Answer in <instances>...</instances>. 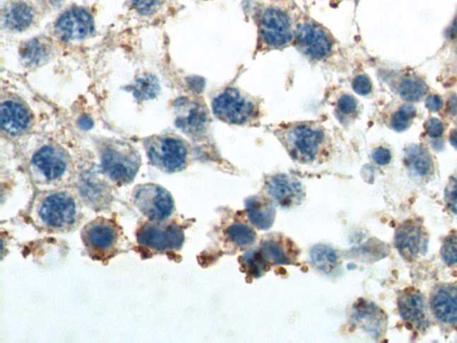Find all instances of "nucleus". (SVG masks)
Segmentation results:
<instances>
[{
    "label": "nucleus",
    "instance_id": "nucleus-43",
    "mask_svg": "<svg viewBox=\"0 0 457 343\" xmlns=\"http://www.w3.org/2000/svg\"><path fill=\"white\" fill-rule=\"evenodd\" d=\"M450 144L457 149V131H453L449 136Z\"/></svg>",
    "mask_w": 457,
    "mask_h": 343
},
{
    "label": "nucleus",
    "instance_id": "nucleus-17",
    "mask_svg": "<svg viewBox=\"0 0 457 343\" xmlns=\"http://www.w3.org/2000/svg\"><path fill=\"white\" fill-rule=\"evenodd\" d=\"M2 131L10 136H18L25 132L32 124V115L21 101L6 100L0 107Z\"/></svg>",
    "mask_w": 457,
    "mask_h": 343
},
{
    "label": "nucleus",
    "instance_id": "nucleus-44",
    "mask_svg": "<svg viewBox=\"0 0 457 343\" xmlns=\"http://www.w3.org/2000/svg\"><path fill=\"white\" fill-rule=\"evenodd\" d=\"M54 5H59L63 2V0H50Z\"/></svg>",
    "mask_w": 457,
    "mask_h": 343
},
{
    "label": "nucleus",
    "instance_id": "nucleus-9",
    "mask_svg": "<svg viewBox=\"0 0 457 343\" xmlns=\"http://www.w3.org/2000/svg\"><path fill=\"white\" fill-rule=\"evenodd\" d=\"M213 112L220 120L232 124H244L253 120L257 107L253 98L235 88H227L212 102Z\"/></svg>",
    "mask_w": 457,
    "mask_h": 343
},
{
    "label": "nucleus",
    "instance_id": "nucleus-2",
    "mask_svg": "<svg viewBox=\"0 0 457 343\" xmlns=\"http://www.w3.org/2000/svg\"><path fill=\"white\" fill-rule=\"evenodd\" d=\"M101 169L110 181L128 185L133 181L141 165L140 153L128 142L108 140L101 144Z\"/></svg>",
    "mask_w": 457,
    "mask_h": 343
},
{
    "label": "nucleus",
    "instance_id": "nucleus-6",
    "mask_svg": "<svg viewBox=\"0 0 457 343\" xmlns=\"http://www.w3.org/2000/svg\"><path fill=\"white\" fill-rule=\"evenodd\" d=\"M137 243L153 253H168L182 249L185 236L182 226L175 221L148 220L138 227Z\"/></svg>",
    "mask_w": 457,
    "mask_h": 343
},
{
    "label": "nucleus",
    "instance_id": "nucleus-40",
    "mask_svg": "<svg viewBox=\"0 0 457 343\" xmlns=\"http://www.w3.org/2000/svg\"><path fill=\"white\" fill-rule=\"evenodd\" d=\"M448 108L450 114L455 115L457 113V96L453 95L448 101Z\"/></svg>",
    "mask_w": 457,
    "mask_h": 343
},
{
    "label": "nucleus",
    "instance_id": "nucleus-18",
    "mask_svg": "<svg viewBox=\"0 0 457 343\" xmlns=\"http://www.w3.org/2000/svg\"><path fill=\"white\" fill-rule=\"evenodd\" d=\"M433 313L440 321L457 322V287L443 285L432 294L431 301Z\"/></svg>",
    "mask_w": 457,
    "mask_h": 343
},
{
    "label": "nucleus",
    "instance_id": "nucleus-42",
    "mask_svg": "<svg viewBox=\"0 0 457 343\" xmlns=\"http://www.w3.org/2000/svg\"><path fill=\"white\" fill-rule=\"evenodd\" d=\"M448 36L450 37V38H455V37L457 36V15L455 20H453L451 26L449 27Z\"/></svg>",
    "mask_w": 457,
    "mask_h": 343
},
{
    "label": "nucleus",
    "instance_id": "nucleus-36",
    "mask_svg": "<svg viewBox=\"0 0 457 343\" xmlns=\"http://www.w3.org/2000/svg\"><path fill=\"white\" fill-rule=\"evenodd\" d=\"M445 200L449 209L457 215V178L450 180L445 190Z\"/></svg>",
    "mask_w": 457,
    "mask_h": 343
},
{
    "label": "nucleus",
    "instance_id": "nucleus-30",
    "mask_svg": "<svg viewBox=\"0 0 457 343\" xmlns=\"http://www.w3.org/2000/svg\"><path fill=\"white\" fill-rule=\"evenodd\" d=\"M244 264L248 268L249 273L254 277H259L265 273L267 261L259 250H250L244 255Z\"/></svg>",
    "mask_w": 457,
    "mask_h": 343
},
{
    "label": "nucleus",
    "instance_id": "nucleus-13",
    "mask_svg": "<svg viewBox=\"0 0 457 343\" xmlns=\"http://www.w3.org/2000/svg\"><path fill=\"white\" fill-rule=\"evenodd\" d=\"M93 17L88 10L72 8L66 10L57 20L56 32L64 40H81L93 35Z\"/></svg>",
    "mask_w": 457,
    "mask_h": 343
},
{
    "label": "nucleus",
    "instance_id": "nucleus-14",
    "mask_svg": "<svg viewBox=\"0 0 457 343\" xmlns=\"http://www.w3.org/2000/svg\"><path fill=\"white\" fill-rule=\"evenodd\" d=\"M78 191L83 202L96 211H102L110 207L113 195L109 183L96 171L84 173L78 183Z\"/></svg>",
    "mask_w": 457,
    "mask_h": 343
},
{
    "label": "nucleus",
    "instance_id": "nucleus-26",
    "mask_svg": "<svg viewBox=\"0 0 457 343\" xmlns=\"http://www.w3.org/2000/svg\"><path fill=\"white\" fill-rule=\"evenodd\" d=\"M130 90L133 91L137 100H150L157 96L160 91V84H159L158 78L153 74H145L134 81Z\"/></svg>",
    "mask_w": 457,
    "mask_h": 343
},
{
    "label": "nucleus",
    "instance_id": "nucleus-21",
    "mask_svg": "<svg viewBox=\"0 0 457 343\" xmlns=\"http://www.w3.org/2000/svg\"><path fill=\"white\" fill-rule=\"evenodd\" d=\"M52 45L43 37L30 39L23 42L19 54L22 63L29 68H35L45 64L49 59Z\"/></svg>",
    "mask_w": 457,
    "mask_h": 343
},
{
    "label": "nucleus",
    "instance_id": "nucleus-31",
    "mask_svg": "<svg viewBox=\"0 0 457 343\" xmlns=\"http://www.w3.org/2000/svg\"><path fill=\"white\" fill-rule=\"evenodd\" d=\"M416 108L412 105H403L391 117V127L397 132H404L410 127L413 119L416 117Z\"/></svg>",
    "mask_w": 457,
    "mask_h": 343
},
{
    "label": "nucleus",
    "instance_id": "nucleus-33",
    "mask_svg": "<svg viewBox=\"0 0 457 343\" xmlns=\"http://www.w3.org/2000/svg\"><path fill=\"white\" fill-rule=\"evenodd\" d=\"M357 110V101L353 96L348 94L342 95L340 100H338L337 110L338 114L340 115V119L343 117L353 115Z\"/></svg>",
    "mask_w": 457,
    "mask_h": 343
},
{
    "label": "nucleus",
    "instance_id": "nucleus-15",
    "mask_svg": "<svg viewBox=\"0 0 457 343\" xmlns=\"http://www.w3.org/2000/svg\"><path fill=\"white\" fill-rule=\"evenodd\" d=\"M396 246L406 260L417 259L427 250L428 237L421 226L414 222H405L396 233Z\"/></svg>",
    "mask_w": 457,
    "mask_h": 343
},
{
    "label": "nucleus",
    "instance_id": "nucleus-29",
    "mask_svg": "<svg viewBox=\"0 0 457 343\" xmlns=\"http://www.w3.org/2000/svg\"><path fill=\"white\" fill-rule=\"evenodd\" d=\"M427 91V85L418 78L405 79L399 88L400 96L408 101H418Z\"/></svg>",
    "mask_w": 457,
    "mask_h": 343
},
{
    "label": "nucleus",
    "instance_id": "nucleus-24",
    "mask_svg": "<svg viewBox=\"0 0 457 343\" xmlns=\"http://www.w3.org/2000/svg\"><path fill=\"white\" fill-rule=\"evenodd\" d=\"M355 321L369 332H377L381 327L382 315L380 310L374 305L363 302L355 308Z\"/></svg>",
    "mask_w": 457,
    "mask_h": 343
},
{
    "label": "nucleus",
    "instance_id": "nucleus-1",
    "mask_svg": "<svg viewBox=\"0 0 457 343\" xmlns=\"http://www.w3.org/2000/svg\"><path fill=\"white\" fill-rule=\"evenodd\" d=\"M29 216L37 228L44 232L70 233L83 222V200L66 190H47L33 199Z\"/></svg>",
    "mask_w": 457,
    "mask_h": 343
},
{
    "label": "nucleus",
    "instance_id": "nucleus-4",
    "mask_svg": "<svg viewBox=\"0 0 457 343\" xmlns=\"http://www.w3.org/2000/svg\"><path fill=\"white\" fill-rule=\"evenodd\" d=\"M148 161L160 171L174 174L181 172L189 162V149L184 139L175 134H159L146 139Z\"/></svg>",
    "mask_w": 457,
    "mask_h": 343
},
{
    "label": "nucleus",
    "instance_id": "nucleus-38",
    "mask_svg": "<svg viewBox=\"0 0 457 343\" xmlns=\"http://www.w3.org/2000/svg\"><path fill=\"white\" fill-rule=\"evenodd\" d=\"M372 157L374 162L380 165H388L391 161V151L388 149L382 147L374 149V152H372Z\"/></svg>",
    "mask_w": 457,
    "mask_h": 343
},
{
    "label": "nucleus",
    "instance_id": "nucleus-23",
    "mask_svg": "<svg viewBox=\"0 0 457 343\" xmlns=\"http://www.w3.org/2000/svg\"><path fill=\"white\" fill-rule=\"evenodd\" d=\"M405 163L409 168L420 176L428 175L433 169L429 153L421 146L413 145L405 152Z\"/></svg>",
    "mask_w": 457,
    "mask_h": 343
},
{
    "label": "nucleus",
    "instance_id": "nucleus-39",
    "mask_svg": "<svg viewBox=\"0 0 457 343\" xmlns=\"http://www.w3.org/2000/svg\"><path fill=\"white\" fill-rule=\"evenodd\" d=\"M426 107L432 112H438L441 110L443 101L442 98L437 94L429 95L426 98Z\"/></svg>",
    "mask_w": 457,
    "mask_h": 343
},
{
    "label": "nucleus",
    "instance_id": "nucleus-25",
    "mask_svg": "<svg viewBox=\"0 0 457 343\" xmlns=\"http://www.w3.org/2000/svg\"><path fill=\"white\" fill-rule=\"evenodd\" d=\"M311 261L318 270L331 274L338 264V255L333 248L319 244L314 246L310 252Z\"/></svg>",
    "mask_w": 457,
    "mask_h": 343
},
{
    "label": "nucleus",
    "instance_id": "nucleus-3",
    "mask_svg": "<svg viewBox=\"0 0 457 343\" xmlns=\"http://www.w3.org/2000/svg\"><path fill=\"white\" fill-rule=\"evenodd\" d=\"M84 248L91 259L107 261L121 250L123 230L116 220L97 217L84 226L81 233Z\"/></svg>",
    "mask_w": 457,
    "mask_h": 343
},
{
    "label": "nucleus",
    "instance_id": "nucleus-12",
    "mask_svg": "<svg viewBox=\"0 0 457 343\" xmlns=\"http://www.w3.org/2000/svg\"><path fill=\"white\" fill-rule=\"evenodd\" d=\"M297 47L312 59H323L333 50V40L323 27L312 22L299 26L296 33Z\"/></svg>",
    "mask_w": 457,
    "mask_h": 343
},
{
    "label": "nucleus",
    "instance_id": "nucleus-20",
    "mask_svg": "<svg viewBox=\"0 0 457 343\" xmlns=\"http://www.w3.org/2000/svg\"><path fill=\"white\" fill-rule=\"evenodd\" d=\"M247 214L253 223L260 230H268L273 225L276 210L269 199L252 197L246 202Z\"/></svg>",
    "mask_w": 457,
    "mask_h": 343
},
{
    "label": "nucleus",
    "instance_id": "nucleus-8",
    "mask_svg": "<svg viewBox=\"0 0 457 343\" xmlns=\"http://www.w3.org/2000/svg\"><path fill=\"white\" fill-rule=\"evenodd\" d=\"M131 202L148 220L170 219L175 210L171 193L155 183H145L135 187Z\"/></svg>",
    "mask_w": 457,
    "mask_h": 343
},
{
    "label": "nucleus",
    "instance_id": "nucleus-32",
    "mask_svg": "<svg viewBox=\"0 0 457 343\" xmlns=\"http://www.w3.org/2000/svg\"><path fill=\"white\" fill-rule=\"evenodd\" d=\"M441 257L446 264L451 266L457 264V233L451 234L444 240Z\"/></svg>",
    "mask_w": 457,
    "mask_h": 343
},
{
    "label": "nucleus",
    "instance_id": "nucleus-10",
    "mask_svg": "<svg viewBox=\"0 0 457 343\" xmlns=\"http://www.w3.org/2000/svg\"><path fill=\"white\" fill-rule=\"evenodd\" d=\"M175 124L191 138H201L208 130L209 117L206 107L197 100L179 98L175 101Z\"/></svg>",
    "mask_w": 457,
    "mask_h": 343
},
{
    "label": "nucleus",
    "instance_id": "nucleus-5",
    "mask_svg": "<svg viewBox=\"0 0 457 343\" xmlns=\"http://www.w3.org/2000/svg\"><path fill=\"white\" fill-rule=\"evenodd\" d=\"M30 170L37 185L57 189L69 173L71 159L63 148L47 144L39 148L30 158Z\"/></svg>",
    "mask_w": 457,
    "mask_h": 343
},
{
    "label": "nucleus",
    "instance_id": "nucleus-41",
    "mask_svg": "<svg viewBox=\"0 0 457 343\" xmlns=\"http://www.w3.org/2000/svg\"><path fill=\"white\" fill-rule=\"evenodd\" d=\"M79 125L83 130H90L93 127V122L90 117H83L79 120Z\"/></svg>",
    "mask_w": 457,
    "mask_h": 343
},
{
    "label": "nucleus",
    "instance_id": "nucleus-7",
    "mask_svg": "<svg viewBox=\"0 0 457 343\" xmlns=\"http://www.w3.org/2000/svg\"><path fill=\"white\" fill-rule=\"evenodd\" d=\"M283 141L290 155L297 161H316L325 144L323 129L316 124L300 123L283 130Z\"/></svg>",
    "mask_w": 457,
    "mask_h": 343
},
{
    "label": "nucleus",
    "instance_id": "nucleus-11",
    "mask_svg": "<svg viewBox=\"0 0 457 343\" xmlns=\"http://www.w3.org/2000/svg\"><path fill=\"white\" fill-rule=\"evenodd\" d=\"M259 35L261 42L270 49L287 46L293 38L289 17L279 9H266L261 16Z\"/></svg>",
    "mask_w": 457,
    "mask_h": 343
},
{
    "label": "nucleus",
    "instance_id": "nucleus-22",
    "mask_svg": "<svg viewBox=\"0 0 457 343\" xmlns=\"http://www.w3.org/2000/svg\"><path fill=\"white\" fill-rule=\"evenodd\" d=\"M35 16V11L26 3L15 2L6 8L4 23L9 30L23 32L32 25Z\"/></svg>",
    "mask_w": 457,
    "mask_h": 343
},
{
    "label": "nucleus",
    "instance_id": "nucleus-27",
    "mask_svg": "<svg viewBox=\"0 0 457 343\" xmlns=\"http://www.w3.org/2000/svg\"><path fill=\"white\" fill-rule=\"evenodd\" d=\"M226 234L229 239L239 247L251 245L256 238L255 231L251 227L242 223H233L229 226L226 230Z\"/></svg>",
    "mask_w": 457,
    "mask_h": 343
},
{
    "label": "nucleus",
    "instance_id": "nucleus-37",
    "mask_svg": "<svg viewBox=\"0 0 457 343\" xmlns=\"http://www.w3.org/2000/svg\"><path fill=\"white\" fill-rule=\"evenodd\" d=\"M425 130L429 137L439 138L444 132V125L438 118H431L426 122Z\"/></svg>",
    "mask_w": 457,
    "mask_h": 343
},
{
    "label": "nucleus",
    "instance_id": "nucleus-34",
    "mask_svg": "<svg viewBox=\"0 0 457 343\" xmlns=\"http://www.w3.org/2000/svg\"><path fill=\"white\" fill-rule=\"evenodd\" d=\"M131 4L141 15H150L160 8L162 0H131Z\"/></svg>",
    "mask_w": 457,
    "mask_h": 343
},
{
    "label": "nucleus",
    "instance_id": "nucleus-19",
    "mask_svg": "<svg viewBox=\"0 0 457 343\" xmlns=\"http://www.w3.org/2000/svg\"><path fill=\"white\" fill-rule=\"evenodd\" d=\"M398 308L404 320L416 327L423 328L427 325L425 304L422 296L415 291H408L398 300Z\"/></svg>",
    "mask_w": 457,
    "mask_h": 343
},
{
    "label": "nucleus",
    "instance_id": "nucleus-16",
    "mask_svg": "<svg viewBox=\"0 0 457 343\" xmlns=\"http://www.w3.org/2000/svg\"><path fill=\"white\" fill-rule=\"evenodd\" d=\"M269 195L285 208L299 205L304 199V190L299 180L287 175H276L267 182Z\"/></svg>",
    "mask_w": 457,
    "mask_h": 343
},
{
    "label": "nucleus",
    "instance_id": "nucleus-28",
    "mask_svg": "<svg viewBox=\"0 0 457 343\" xmlns=\"http://www.w3.org/2000/svg\"><path fill=\"white\" fill-rule=\"evenodd\" d=\"M261 252L267 262L273 264H287L290 263V256L280 243L273 240H267L261 246Z\"/></svg>",
    "mask_w": 457,
    "mask_h": 343
},
{
    "label": "nucleus",
    "instance_id": "nucleus-35",
    "mask_svg": "<svg viewBox=\"0 0 457 343\" xmlns=\"http://www.w3.org/2000/svg\"><path fill=\"white\" fill-rule=\"evenodd\" d=\"M352 87H353L354 91L357 94L362 95V96H367V95L371 93L372 83L370 78L367 76H365V74H359L352 81Z\"/></svg>",
    "mask_w": 457,
    "mask_h": 343
}]
</instances>
